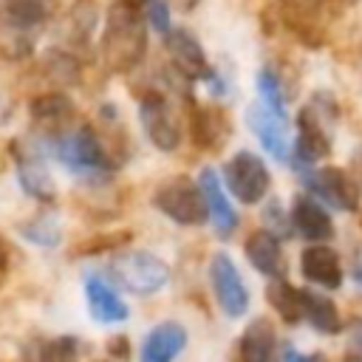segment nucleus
<instances>
[{"label": "nucleus", "instance_id": "1", "mask_svg": "<svg viewBox=\"0 0 362 362\" xmlns=\"http://www.w3.org/2000/svg\"><path fill=\"white\" fill-rule=\"evenodd\" d=\"M147 54V28L136 8L113 6L102 31V62L113 74L133 71Z\"/></svg>", "mask_w": 362, "mask_h": 362}, {"label": "nucleus", "instance_id": "2", "mask_svg": "<svg viewBox=\"0 0 362 362\" xmlns=\"http://www.w3.org/2000/svg\"><path fill=\"white\" fill-rule=\"evenodd\" d=\"M246 122L255 130L263 150L272 153V158L277 161L288 158V116L277 76L272 71L257 74V102L249 107Z\"/></svg>", "mask_w": 362, "mask_h": 362}, {"label": "nucleus", "instance_id": "3", "mask_svg": "<svg viewBox=\"0 0 362 362\" xmlns=\"http://www.w3.org/2000/svg\"><path fill=\"white\" fill-rule=\"evenodd\" d=\"M337 122V107L328 96H314L300 113H297V167L314 164L317 158H325L331 153V127Z\"/></svg>", "mask_w": 362, "mask_h": 362}, {"label": "nucleus", "instance_id": "4", "mask_svg": "<svg viewBox=\"0 0 362 362\" xmlns=\"http://www.w3.org/2000/svg\"><path fill=\"white\" fill-rule=\"evenodd\" d=\"M110 274L122 288L139 297L156 294L158 288L170 283V266L158 255L144 252V249H130V252L116 255L110 260Z\"/></svg>", "mask_w": 362, "mask_h": 362}, {"label": "nucleus", "instance_id": "5", "mask_svg": "<svg viewBox=\"0 0 362 362\" xmlns=\"http://www.w3.org/2000/svg\"><path fill=\"white\" fill-rule=\"evenodd\" d=\"M54 150H57L59 161L68 170L82 173V175H99V173H107L113 167L110 153H107L102 136L90 124H82L79 130L59 136L54 141Z\"/></svg>", "mask_w": 362, "mask_h": 362}, {"label": "nucleus", "instance_id": "6", "mask_svg": "<svg viewBox=\"0 0 362 362\" xmlns=\"http://www.w3.org/2000/svg\"><path fill=\"white\" fill-rule=\"evenodd\" d=\"M156 209H161L170 221L181 226H198L206 218V204L201 195V187H195L187 175H175L164 181L153 195Z\"/></svg>", "mask_w": 362, "mask_h": 362}, {"label": "nucleus", "instance_id": "7", "mask_svg": "<svg viewBox=\"0 0 362 362\" xmlns=\"http://www.w3.org/2000/svg\"><path fill=\"white\" fill-rule=\"evenodd\" d=\"M223 178H226L229 192H232L240 204H257V201H263L266 192H269V184H272L263 158H257V156L249 153V150H240V153H235V156L226 161Z\"/></svg>", "mask_w": 362, "mask_h": 362}, {"label": "nucleus", "instance_id": "8", "mask_svg": "<svg viewBox=\"0 0 362 362\" xmlns=\"http://www.w3.org/2000/svg\"><path fill=\"white\" fill-rule=\"evenodd\" d=\"M139 113H141V127H144L147 139L158 150H175L181 144V127H178L175 110L164 99V93L147 90L139 102Z\"/></svg>", "mask_w": 362, "mask_h": 362}, {"label": "nucleus", "instance_id": "9", "mask_svg": "<svg viewBox=\"0 0 362 362\" xmlns=\"http://www.w3.org/2000/svg\"><path fill=\"white\" fill-rule=\"evenodd\" d=\"M209 283L215 291V300L226 317H243L249 308V291L243 286V277L229 255L218 252L209 260Z\"/></svg>", "mask_w": 362, "mask_h": 362}, {"label": "nucleus", "instance_id": "10", "mask_svg": "<svg viewBox=\"0 0 362 362\" xmlns=\"http://www.w3.org/2000/svg\"><path fill=\"white\" fill-rule=\"evenodd\" d=\"M11 158H14V167H17L20 187L31 198H37L42 204H51L57 198V187L51 181V173H48L42 156L34 147H25L23 141H11Z\"/></svg>", "mask_w": 362, "mask_h": 362}, {"label": "nucleus", "instance_id": "11", "mask_svg": "<svg viewBox=\"0 0 362 362\" xmlns=\"http://www.w3.org/2000/svg\"><path fill=\"white\" fill-rule=\"evenodd\" d=\"M305 184L337 209L354 212L359 206V184L339 167H320L311 175H305Z\"/></svg>", "mask_w": 362, "mask_h": 362}, {"label": "nucleus", "instance_id": "12", "mask_svg": "<svg viewBox=\"0 0 362 362\" xmlns=\"http://www.w3.org/2000/svg\"><path fill=\"white\" fill-rule=\"evenodd\" d=\"M28 110H31V119L37 122L40 130H45L48 136H65L68 124L74 122V102L59 93V90H48V93H40L28 102Z\"/></svg>", "mask_w": 362, "mask_h": 362}, {"label": "nucleus", "instance_id": "13", "mask_svg": "<svg viewBox=\"0 0 362 362\" xmlns=\"http://www.w3.org/2000/svg\"><path fill=\"white\" fill-rule=\"evenodd\" d=\"M167 54H170V62L175 65V71L181 76H187V79H209L212 76L206 57L189 31H184V28L170 31L167 34Z\"/></svg>", "mask_w": 362, "mask_h": 362}, {"label": "nucleus", "instance_id": "14", "mask_svg": "<svg viewBox=\"0 0 362 362\" xmlns=\"http://www.w3.org/2000/svg\"><path fill=\"white\" fill-rule=\"evenodd\" d=\"M198 187H201V195H204V204H206V215L212 218L215 235L218 238H229L235 232V226H238V215H235L232 204L223 195L218 173L212 167H204L201 175H198Z\"/></svg>", "mask_w": 362, "mask_h": 362}, {"label": "nucleus", "instance_id": "15", "mask_svg": "<svg viewBox=\"0 0 362 362\" xmlns=\"http://www.w3.org/2000/svg\"><path fill=\"white\" fill-rule=\"evenodd\" d=\"M300 272L308 283H317L322 288H339L342 286V266L339 255L325 243H311L300 255Z\"/></svg>", "mask_w": 362, "mask_h": 362}, {"label": "nucleus", "instance_id": "16", "mask_svg": "<svg viewBox=\"0 0 362 362\" xmlns=\"http://www.w3.org/2000/svg\"><path fill=\"white\" fill-rule=\"evenodd\" d=\"M187 345V328L181 322H158L141 342L139 362H175V356Z\"/></svg>", "mask_w": 362, "mask_h": 362}, {"label": "nucleus", "instance_id": "17", "mask_svg": "<svg viewBox=\"0 0 362 362\" xmlns=\"http://www.w3.org/2000/svg\"><path fill=\"white\" fill-rule=\"evenodd\" d=\"M243 252H246L249 263L260 274H269L272 280H283V274H286V257H283V249H280L277 235H272L269 229H257V232H252L246 238Z\"/></svg>", "mask_w": 362, "mask_h": 362}, {"label": "nucleus", "instance_id": "18", "mask_svg": "<svg viewBox=\"0 0 362 362\" xmlns=\"http://www.w3.org/2000/svg\"><path fill=\"white\" fill-rule=\"evenodd\" d=\"M85 300H88V311L96 322L113 325V322H124L130 308L124 305V300L96 274L85 277Z\"/></svg>", "mask_w": 362, "mask_h": 362}, {"label": "nucleus", "instance_id": "19", "mask_svg": "<svg viewBox=\"0 0 362 362\" xmlns=\"http://www.w3.org/2000/svg\"><path fill=\"white\" fill-rule=\"evenodd\" d=\"M291 223H294V229L305 240H314V243H322V240H328L334 235L331 215L311 195H297L294 198V204H291Z\"/></svg>", "mask_w": 362, "mask_h": 362}, {"label": "nucleus", "instance_id": "20", "mask_svg": "<svg viewBox=\"0 0 362 362\" xmlns=\"http://www.w3.org/2000/svg\"><path fill=\"white\" fill-rule=\"evenodd\" d=\"M277 337L274 325L266 317H255L238 342V362H274Z\"/></svg>", "mask_w": 362, "mask_h": 362}, {"label": "nucleus", "instance_id": "21", "mask_svg": "<svg viewBox=\"0 0 362 362\" xmlns=\"http://www.w3.org/2000/svg\"><path fill=\"white\" fill-rule=\"evenodd\" d=\"M192 139L204 150H218L229 139V119L218 107H198L192 113Z\"/></svg>", "mask_w": 362, "mask_h": 362}, {"label": "nucleus", "instance_id": "22", "mask_svg": "<svg viewBox=\"0 0 362 362\" xmlns=\"http://www.w3.org/2000/svg\"><path fill=\"white\" fill-rule=\"evenodd\" d=\"M300 300H303V317L320 331V334H339L342 322H339V311L334 305V300H328L320 291L311 288H300Z\"/></svg>", "mask_w": 362, "mask_h": 362}, {"label": "nucleus", "instance_id": "23", "mask_svg": "<svg viewBox=\"0 0 362 362\" xmlns=\"http://www.w3.org/2000/svg\"><path fill=\"white\" fill-rule=\"evenodd\" d=\"M266 300H269V305L280 314V320H283V322L294 325V322H300V320H303V300H300V288L288 286L286 280H272V283L266 286Z\"/></svg>", "mask_w": 362, "mask_h": 362}, {"label": "nucleus", "instance_id": "24", "mask_svg": "<svg viewBox=\"0 0 362 362\" xmlns=\"http://www.w3.org/2000/svg\"><path fill=\"white\" fill-rule=\"evenodd\" d=\"M322 6H325V0H280V8H283L286 23L303 40H308V31L317 28V20H320Z\"/></svg>", "mask_w": 362, "mask_h": 362}, {"label": "nucleus", "instance_id": "25", "mask_svg": "<svg viewBox=\"0 0 362 362\" xmlns=\"http://www.w3.org/2000/svg\"><path fill=\"white\" fill-rule=\"evenodd\" d=\"M37 362H79V342H76L74 337L48 339V342L40 348Z\"/></svg>", "mask_w": 362, "mask_h": 362}, {"label": "nucleus", "instance_id": "26", "mask_svg": "<svg viewBox=\"0 0 362 362\" xmlns=\"http://www.w3.org/2000/svg\"><path fill=\"white\" fill-rule=\"evenodd\" d=\"M23 235L40 246H54V243H59V223L54 215H40L28 226H23Z\"/></svg>", "mask_w": 362, "mask_h": 362}, {"label": "nucleus", "instance_id": "27", "mask_svg": "<svg viewBox=\"0 0 362 362\" xmlns=\"http://www.w3.org/2000/svg\"><path fill=\"white\" fill-rule=\"evenodd\" d=\"M150 23L161 34H170V6H167V0H150Z\"/></svg>", "mask_w": 362, "mask_h": 362}, {"label": "nucleus", "instance_id": "28", "mask_svg": "<svg viewBox=\"0 0 362 362\" xmlns=\"http://www.w3.org/2000/svg\"><path fill=\"white\" fill-rule=\"evenodd\" d=\"M124 240H127V232H124V235H107V238H96V240H88V243L76 246V252H102V249L119 246V243H124Z\"/></svg>", "mask_w": 362, "mask_h": 362}, {"label": "nucleus", "instance_id": "29", "mask_svg": "<svg viewBox=\"0 0 362 362\" xmlns=\"http://www.w3.org/2000/svg\"><path fill=\"white\" fill-rule=\"evenodd\" d=\"M348 354L362 359V320H354L348 328Z\"/></svg>", "mask_w": 362, "mask_h": 362}, {"label": "nucleus", "instance_id": "30", "mask_svg": "<svg viewBox=\"0 0 362 362\" xmlns=\"http://www.w3.org/2000/svg\"><path fill=\"white\" fill-rule=\"evenodd\" d=\"M0 362H28V356L17 342H0Z\"/></svg>", "mask_w": 362, "mask_h": 362}, {"label": "nucleus", "instance_id": "31", "mask_svg": "<svg viewBox=\"0 0 362 362\" xmlns=\"http://www.w3.org/2000/svg\"><path fill=\"white\" fill-rule=\"evenodd\" d=\"M107 348H110V354H113L116 359H127V356H130V342H127V337H113V339L107 342Z\"/></svg>", "mask_w": 362, "mask_h": 362}, {"label": "nucleus", "instance_id": "32", "mask_svg": "<svg viewBox=\"0 0 362 362\" xmlns=\"http://www.w3.org/2000/svg\"><path fill=\"white\" fill-rule=\"evenodd\" d=\"M283 362H325V356H303L300 351H294V348H286V356H283Z\"/></svg>", "mask_w": 362, "mask_h": 362}, {"label": "nucleus", "instance_id": "33", "mask_svg": "<svg viewBox=\"0 0 362 362\" xmlns=\"http://www.w3.org/2000/svg\"><path fill=\"white\" fill-rule=\"evenodd\" d=\"M6 274H8V246L0 238V286L6 283Z\"/></svg>", "mask_w": 362, "mask_h": 362}, {"label": "nucleus", "instance_id": "34", "mask_svg": "<svg viewBox=\"0 0 362 362\" xmlns=\"http://www.w3.org/2000/svg\"><path fill=\"white\" fill-rule=\"evenodd\" d=\"M198 3H201V0H167V6H173V8H178V11H192Z\"/></svg>", "mask_w": 362, "mask_h": 362}, {"label": "nucleus", "instance_id": "35", "mask_svg": "<svg viewBox=\"0 0 362 362\" xmlns=\"http://www.w3.org/2000/svg\"><path fill=\"white\" fill-rule=\"evenodd\" d=\"M141 3H147V0H119V6H127V8H139Z\"/></svg>", "mask_w": 362, "mask_h": 362}, {"label": "nucleus", "instance_id": "36", "mask_svg": "<svg viewBox=\"0 0 362 362\" xmlns=\"http://www.w3.org/2000/svg\"><path fill=\"white\" fill-rule=\"evenodd\" d=\"M342 362H362V359H359V356H351V354H345V356H342Z\"/></svg>", "mask_w": 362, "mask_h": 362}, {"label": "nucleus", "instance_id": "37", "mask_svg": "<svg viewBox=\"0 0 362 362\" xmlns=\"http://www.w3.org/2000/svg\"><path fill=\"white\" fill-rule=\"evenodd\" d=\"M337 3H342V6H354L356 0H337Z\"/></svg>", "mask_w": 362, "mask_h": 362}, {"label": "nucleus", "instance_id": "38", "mask_svg": "<svg viewBox=\"0 0 362 362\" xmlns=\"http://www.w3.org/2000/svg\"><path fill=\"white\" fill-rule=\"evenodd\" d=\"M359 280H362V274H359Z\"/></svg>", "mask_w": 362, "mask_h": 362}]
</instances>
